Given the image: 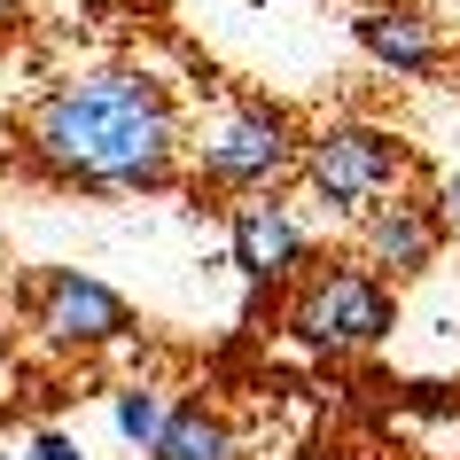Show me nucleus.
<instances>
[{"mask_svg":"<svg viewBox=\"0 0 460 460\" xmlns=\"http://www.w3.org/2000/svg\"><path fill=\"white\" fill-rule=\"evenodd\" d=\"M31 320H40V336L63 343V351H102V343L141 336L133 305H125L110 281L78 273V266H48L40 281H31Z\"/></svg>","mask_w":460,"mask_h":460,"instance_id":"5","label":"nucleus"},{"mask_svg":"<svg viewBox=\"0 0 460 460\" xmlns=\"http://www.w3.org/2000/svg\"><path fill=\"white\" fill-rule=\"evenodd\" d=\"M31 460H86V453H78V437H63V429H40V437H31Z\"/></svg>","mask_w":460,"mask_h":460,"instance_id":"11","label":"nucleus"},{"mask_svg":"<svg viewBox=\"0 0 460 460\" xmlns=\"http://www.w3.org/2000/svg\"><path fill=\"white\" fill-rule=\"evenodd\" d=\"M156 421H164V398H156L148 383L118 390V437H125V445H148V437H156Z\"/></svg>","mask_w":460,"mask_h":460,"instance_id":"10","label":"nucleus"},{"mask_svg":"<svg viewBox=\"0 0 460 460\" xmlns=\"http://www.w3.org/2000/svg\"><path fill=\"white\" fill-rule=\"evenodd\" d=\"M226 266L243 273L250 289H281V281H296V273L313 266V234L266 188V195H250V203H234V218H226Z\"/></svg>","mask_w":460,"mask_h":460,"instance_id":"6","label":"nucleus"},{"mask_svg":"<svg viewBox=\"0 0 460 460\" xmlns=\"http://www.w3.org/2000/svg\"><path fill=\"white\" fill-rule=\"evenodd\" d=\"M141 453L148 460H234V429L203 398H180V406H164V421H156V437Z\"/></svg>","mask_w":460,"mask_h":460,"instance_id":"9","label":"nucleus"},{"mask_svg":"<svg viewBox=\"0 0 460 460\" xmlns=\"http://www.w3.org/2000/svg\"><path fill=\"white\" fill-rule=\"evenodd\" d=\"M429 203H437V218H445V234L460 243V172H453V180H445V188L429 195Z\"/></svg>","mask_w":460,"mask_h":460,"instance_id":"12","label":"nucleus"},{"mask_svg":"<svg viewBox=\"0 0 460 460\" xmlns=\"http://www.w3.org/2000/svg\"><path fill=\"white\" fill-rule=\"evenodd\" d=\"M398 328V289L367 266H320L296 273L289 296V336L305 351H375Z\"/></svg>","mask_w":460,"mask_h":460,"instance_id":"3","label":"nucleus"},{"mask_svg":"<svg viewBox=\"0 0 460 460\" xmlns=\"http://www.w3.org/2000/svg\"><path fill=\"white\" fill-rule=\"evenodd\" d=\"M24 156L86 195H156L180 172V110L148 71H94L31 110Z\"/></svg>","mask_w":460,"mask_h":460,"instance_id":"1","label":"nucleus"},{"mask_svg":"<svg viewBox=\"0 0 460 460\" xmlns=\"http://www.w3.org/2000/svg\"><path fill=\"white\" fill-rule=\"evenodd\" d=\"M296 172H305V188L328 218H359L367 203H383L398 180L413 172V148L390 133V125H367V118H343L328 133L296 148Z\"/></svg>","mask_w":460,"mask_h":460,"instance_id":"2","label":"nucleus"},{"mask_svg":"<svg viewBox=\"0 0 460 460\" xmlns=\"http://www.w3.org/2000/svg\"><path fill=\"white\" fill-rule=\"evenodd\" d=\"M0 460H16V453H0Z\"/></svg>","mask_w":460,"mask_h":460,"instance_id":"13","label":"nucleus"},{"mask_svg":"<svg viewBox=\"0 0 460 460\" xmlns=\"http://www.w3.org/2000/svg\"><path fill=\"white\" fill-rule=\"evenodd\" d=\"M296 148H305V133L281 102H234L203 133V180L226 195H266L281 180H296Z\"/></svg>","mask_w":460,"mask_h":460,"instance_id":"4","label":"nucleus"},{"mask_svg":"<svg viewBox=\"0 0 460 460\" xmlns=\"http://www.w3.org/2000/svg\"><path fill=\"white\" fill-rule=\"evenodd\" d=\"M351 31H359V48L375 55L390 78H429L437 71V31H429V16H413V8H359Z\"/></svg>","mask_w":460,"mask_h":460,"instance_id":"8","label":"nucleus"},{"mask_svg":"<svg viewBox=\"0 0 460 460\" xmlns=\"http://www.w3.org/2000/svg\"><path fill=\"white\" fill-rule=\"evenodd\" d=\"M359 250H367V273H383L390 289L398 281H421L445 250V218H437L429 195H398L390 188L383 203L359 211Z\"/></svg>","mask_w":460,"mask_h":460,"instance_id":"7","label":"nucleus"}]
</instances>
